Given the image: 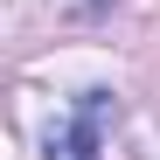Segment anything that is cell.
<instances>
[{
	"mask_svg": "<svg viewBox=\"0 0 160 160\" xmlns=\"http://www.w3.org/2000/svg\"><path fill=\"white\" fill-rule=\"evenodd\" d=\"M104 104L112 98H84V112H77V125H63V132H49V160H98V118H104Z\"/></svg>",
	"mask_w": 160,
	"mask_h": 160,
	"instance_id": "cell-1",
	"label": "cell"
}]
</instances>
